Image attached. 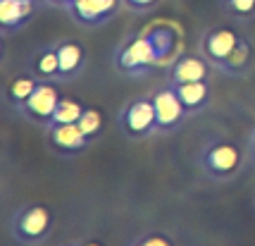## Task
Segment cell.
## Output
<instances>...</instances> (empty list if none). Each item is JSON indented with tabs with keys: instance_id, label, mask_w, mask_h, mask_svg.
I'll list each match as a JSON object with an SVG mask.
<instances>
[{
	"instance_id": "cell-8",
	"label": "cell",
	"mask_w": 255,
	"mask_h": 246,
	"mask_svg": "<svg viewBox=\"0 0 255 246\" xmlns=\"http://www.w3.org/2000/svg\"><path fill=\"white\" fill-rule=\"evenodd\" d=\"M239 41H241V36L236 34L234 29H229V26H215V29H210L208 34L203 36L200 50H203V57L220 72V67L227 62V57L234 53V48L239 45Z\"/></svg>"
},
{
	"instance_id": "cell-20",
	"label": "cell",
	"mask_w": 255,
	"mask_h": 246,
	"mask_svg": "<svg viewBox=\"0 0 255 246\" xmlns=\"http://www.w3.org/2000/svg\"><path fill=\"white\" fill-rule=\"evenodd\" d=\"M129 246H174V242L162 232H148V235L133 239Z\"/></svg>"
},
{
	"instance_id": "cell-4",
	"label": "cell",
	"mask_w": 255,
	"mask_h": 246,
	"mask_svg": "<svg viewBox=\"0 0 255 246\" xmlns=\"http://www.w3.org/2000/svg\"><path fill=\"white\" fill-rule=\"evenodd\" d=\"M120 129L127 139L141 141L157 132V115L150 96H138L129 101L120 112Z\"/></svg>"
},
{
	"instance_id": "cell-7",
	"label": "cell",
	"mask_w": 255,
	"mask_h": 246,
	"mask_svg": "<svg viewBox=\"0 0 255 246\" xmlns=\"http://www.w3.org/2000/svg\"><path fill=\"white\" fill-rule=\"evenodd\" d=\"M45 134H48L50 148L62 158H77V156H81V153H86L91 146V141L86 139V134L79 129L77 122L50 124V127H45Z\"/></svg>"
},
{
	"instance_id": "cell-15",
	"label": "cell",
	"mask_w": 255,
	"mask_h": 246,
	"mask_svg": "<svg viewBox=\"0 0 255 246\" xmlns=\"http://www.w3.org/2000/svg\"><path fill=\"white\" fill-rule=\"evenodd\" d=\"M251 65H253V43L248 38H241L239 45L234 48V53L227 57V62L220 67V72L229 77H241L251 69Z\"/></svg>"
},
{
	"instance_id": "cell-16",
	"label": "cell",
	"mask_w": 255,
	"mask_h": 246,
	"mask_svg": "<svg viewBox=\"0 0 255 246\" xmlns=\"http://www.w3.org/2000/svg\"><path fill=\"white\" fill-rule=\"evenodd\" d=\"M41 84V79L36 77L33 72H29V74H19V77H14L10 81V86H7V91H5V96H7V103H10L12 108H19L29 96H31L33 91H36V86Z\"/></svg>"
},
{
	"instance_id": "cell-9",
	"label": "cell",
	"mask_w": 255,
	"mask_h": 246,
	"mask_svg": "<svg viewBox=\"0 0 255 246\" xmlns=\"http://www.w3.org/2000/svg\"><path fill=\"white\" fill-rule=\"evenodd\" d=\"M120 7V0H72L65 10L72 14V19L84 26H100L115 17Z\"/></svg>"
},
{
	"instance_id": "cell-10",
	"label": "cell",
	"mask_w": 255,
	"mask_h": 246,
	"mask_svg": "<svg viewBox=\"0 0 255 246\" xmlns=\"http://www.w3.org/2000/svg\"><path fill=\"white\" fill-rule=\"evenodd\" d=\"M55 50L57 60H60V81H72V79L81 77V72L86 67V48L79 41L65 38L55 43Z\"/></svg>"
},
{
	"instance_id": "cell-2",
	"label": "cell",
	"mask_w": 255,
	"mask_h": 246,
	"mask_svg": "<svg viewBox=\"0 0 255 246\" xmlns=\"http://www.w3.org/2000/svg\"><path fill=\"white\" fill-rule=\"evenodd\" d=\"M50 230H53V213L43 203L19 206L10 218V232L19 244H38L50 235Z\"/></svg>"
},
{
	"instance_id": "cell-1",
	"label": "cell",
	"mask_w": 255,
	"mask_h": 246,
	"mask_svg": "<svg viewBox=\"0 0 255 246\" xmlns=\"http://www.w3.org/2000/svg\"><path fill=\"white\" fill-rule=\"evenodd\" d=\"M246 158H248V153L236 141L217 136V139H210L208 144L200 148L198 163L203 168V172L210 179L227 182V179H234L241 172Z\"/></svg>"
},
{
	"instance_id": "cell-3",
	"label": "cell",
	"mask_w": 255,
	"mask_h": 246,
	"mask_svg": "<svg viewBox=\"0 0 255 246\" xmlns=\"http://www.w3.org/2000/svg\"><path fill=\"white\" fill-rule=\"evenodd\" d=\"M160 60H162V55H160L155 41H153V34H143L131 38L127 45L120 48V53L115 57V65L127 77H143Z\"/></svg>"
},
{
	"instance_id": "cell-19",
	"label": "cell",
	"mask_w": 255,
	"mask_h": 246,
	"mask_svg": "<svg viewBox=\"0 0 255 246\" xmlns=\"http://www.w3.org/2000/svg\"><path fill=\"white\" fill-rule=\"evenodd\" d=\"M220 7L236 22L255 19V0H220Z\"/></svg>"
},
{
	"instance_id": "cell-14",
	"label": "cell",
	"mask_w": 255,
	"mask_h": 246,
	"mask_svg": "<svg viewBox=\"0 0 255 246\" xmlns=\"http://www.w3.org/2000/svg\"><path fill=\"white\" fill-rule=\"evenodd\" d=\"M31 72L41 81H55V79L60 81V60H57L55 43L36 50V55L31 60Z\"/></svg>"
},
{
	"instance_id": "cell-13",
	"label": "cell",
	"mask_w": 255,
	"mask_h": 246,
	"mask_svg": "<svg viewBox=\"0 0 255 246\" xmlns=\"http://www.w3.org/2000/svg\"><path fill=\"white\" fill-rule=\"evenodd\" d=\"M169 86L177 91V96L181 98L189 115L205 110V105L210 103V84L208 81H186V84H169Z\"/></svg>"
},
{
	"instance_id": "cell-12",
	"label": "cell",
	"mask_w": 255,
	"mask_h": 246,
	"mask_svg": "<svg viewBox=\"0 0 255 246\" xmlns=\"http://www.w3.org/2000/svg\"><path fill=\"white\" fill-rule=\"evenodd\" d=\"M36 0H0V26L5 34L22 29L36 12Z\"/></svg>"
},
{
	"instance_id": "cell-11",
	"label": "cell",
	"mask_w": 255,
	"mask_h": 246,
	"mask_svg": "<svg viewBox=\"0 0 255 246\" xmlns=\"http://www.w3.org/2000/svg\"><path fill=\"white\" fill-rule=\"evenodd\" d=\"M210 69H215L200 55H181L169 67L167 74V84H186V81H208Z\"/></svg>"
},
{
	"instance_id": "cell-25",
	"label": "cell",
	"mask_w": 255,
	"mask_h": 246,
	"mask_svg": "<svg viewBox=\"0 0 255 246\" xmlns=\"http://www.w3.org/2000/svg\"><path fill=\"white\" fill-rule=\"evenodd\" d=\"M38 5H45V2H53V0H36Z\"/></svg>"
},
{
	"instance_id": "cell-5",
	"label": "cell",
	"mask_w": 255,
	"mask_h": 246,
	"mask_svg": "<svg viewBox=\"0 0 255 246\" xmlns=\"http://www.w3.org/2000/svg\"><path fill=\"white\" fill-rule=\"evenodd\" d=\"M60 98H62L60 91L50 81H41L31 96L17 108V112L22 117H26L29 122L41 124L45 129L48 124L53 122V115H55V108H57V103H60Z\"/></svg>"
},
{
	"instance_id": "cell-22",
	"label": "cell",
	"mask_w": 255,
	"mask_h": 246,
	"mask_svg": "<svg viewBox=\"0 0 255 246\" xmlns=\"http://www.w3.org/2000/svg\"><path fill=\"white\" fill-rule=\"evenodd\" d=\"M246 153H248V163L255 168V129H253V134L248 136V151Z\"/></svg>"
},
{
	"instance_id": "cell-17",
	"label": "cell",
	"mask_w": 255,
	"mask_h": 246,
	"mask_svg": "<svg viewBox=\"0 0 255 246\" xmlns=\"http://www.w3.org/2000/svg\"><path fill=\"white\" fill-rule=\"evenodd\" d=\"M77 124H79V129L86 134V139L93 144V141H98L100 136H103L105 120H103V112H100L98 108H86V110H84V115L79 117Z\"/></svg>"
},
{
	"instance_id": "cell-23",
	"label": "cell",
	"mask_w": 255,
	"mask_h": 246,
	"mask_svg": "<svg viewBox=\"0 0 255 246\" xmlns=\"http://www.w3.org/2000/svg\"><path fill=\"white\" fill-rule=\"evenodd\" d=\"M53 2H55V5H62V7H67V5H69L72 0H53Z\"/></svg>"
},
{
	"instance_id": "cell-18",
	"label": "cell",
	"mask_w": 255,
	"mask_h": 246,
	"mask_svg": "<svg viewBox=\"0 0 255 246\" xmlns=\"http://www.w3.org/2000/svg\"><path fill=\"white\" fill-rule=\"evenodd\" d=\"M86 105L84 103L74 101V98H60L55 108V115H53V122L50 124H72V122H79V117L84 115ZM48 124V127H50Z\"/></svg>"
},
{
	"instance_id": "cell-6",
	"label": "cell",
	"mask_w": 255,
	"mask_h": 246,
	"mask_svg": "<svg viewBox=\"0 0 255 246\" xmlns=\"http://www.w3.org/2000/svg\"><path fill=\"white\" fill-rule=\"evenodd\" d=\"M150 98H153L155 115H157V132H162V134L179 132V127L186 122V117H189V110L184 108V103L177 96V91L167 84L162 89H157Z\"/></svg>"
},
{
	"instance_id": "cell-24",
	"label": "cell",
	"mask_w": 255,
	"mask_h": 246,
	"mask_svg": "<svg viewBox=\"0 0 255 246\" xmlns=\"http://www.w3.org/2000/svg\"><path fill=\"white\" fill-rule=\"evenodd\" d=\"M79 246H103V244H98V242H89V244H79Z\"/></svg>"
},
{
	"instance_id": "cell-21",
	"label": "cell",
	"mask_w": 255,
	"mask_h": 246,
	"mask_svg": "<svg viewBox=\"0 0 255 246\" xmlns=\"http://www.w3.org/2000/svg\"><path fill=\"white\" fill-rule=\"evenodd\" d=\"M157 2L160 0H124V5L133 12H148V10H153Z\"/></svg>"
}]
</instances>
